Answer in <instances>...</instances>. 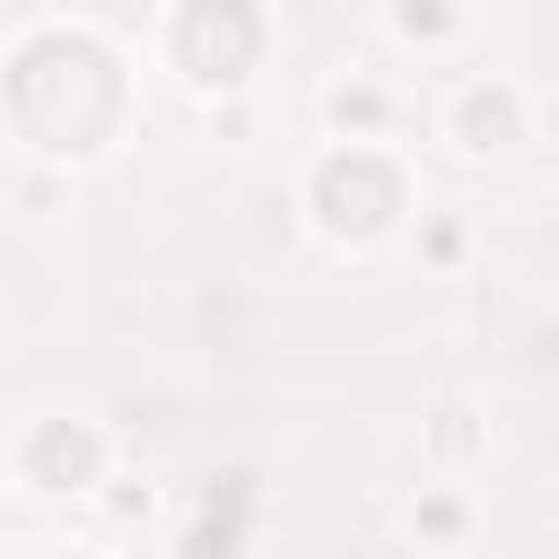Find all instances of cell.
Instances as JSON below:
<instances>
[{"instance_id": "6da1fadb", "label": "cell", "mask_w": 559, "mask_h": 559, "mask_svg": "<svg viewBox=\"0 0 559 559\" xmlns=\"http://www.w3.org/2000/svg\"><path fill=\"white\" fill-rule=\"evenodd\" d=\"M515 87H472L463 105H454V131H463V148H507L515 140Z\"/></svg>"}, {"instance_id": "7a4b0ae2", "label": "cell", "mask_w": 559, "mask_h": 559, "mask_svg": "<svg viewBox=\"0 0 559 559\" xmlns=\"http://www.w3.org/2000/svg\"><path fill=\"white\" fill-rule=\"evenodd\" d=\"M332 122H384V96L376 87H332Z\"/></svg>"}, {"instance_id": "3957f363", "label": "cell", "mask_w": 559, "mask_h": 559, "mask_svg": "<svg viewBox=\"0 0 559 559\" xmlns=\"http://www.w3.org/2000/svg\"><path fill=\"white\" fill-rule=\"evenodd\" d=\"M114 515H148V489L140 480H114Z\"/></svg>"}]
</instances>
